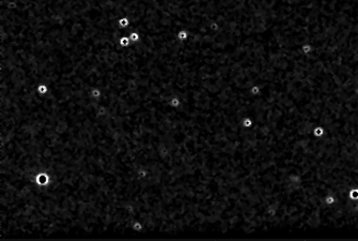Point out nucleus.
<instances>
[{
	"mask_svg": "<svg viewBox=\"0 0 358 241\" xmlns=\"http://www.w3.org/2000/svg\"><path fill=\"white\" fill-rule=\"evenodd\" d=\"M252 92H253V93H258V92H259V87H258V86H253L252 87Z\"/></svg>",
	"mask_w": 358,
	"mask_h": 241,
	"instance_id": "f8f14e48",
	"label": "nucleus"
},
{
	"mask_svg": "<svg viewBox=\"0 0 358 241\" xmlns=\"http://www.w3.org/2000/svg\"><path fill=\"white\" fill-rule=\"evenodd\" d=\"M90 94H91V97L94 99V100H98V99L102 98L103 92H102V90H101L99 88H97V87H94V88H92V89H91Z\"/></svg>",
	"mask_w": 358,
	"mask_h": 241,
	"instance_id": "423d86ee",
	"label": "nucleus"
},
{
	"mask_svg": "<svg viewBox=\"0 0 358 241\" xmlns=\"http://www.w3.org/2000/svg\"><path fill=\"white\" fill-rule=\"evenodd\" d=\"M309 50H310V46H307V45L304 46V52H305V53H308Z\"/></svg>",
	"mask_w": 358,
	"mask_h": 241,
	"instance_id": "ddd939ff",
	"label": "nucleus"
},
{
	"mask_svg": "<svg viewBox=\"0 0 358 241\" xmlns=\"http://www.w3.org/2000/svg\"><path fill=\"white\" fill-rule=\"evenodd\" d=\"M118 23H119L120 28L126 29V28H128V27L131 26V19L128 18V17H121Z\"/></svg>",
	"mask_w": 358,
	"mask_h": 241,
	"instance_id": "0eeeda50",
	"label": "nucleus"
},
{
	"mask_svg": "<svg viewBox=\"0 0 358 241\" xmlns=\"http://www.w3.org/2000/svg\"><path fill=\"white\" fill-rule=\"evenodd\" d=\"M251 125H252V121H251V119H249V118H244V119L242 120V125H243L244 129L250 128Z\"/></svg>",
	"mask_w": 358,
	"mask_h": 241,
	"instance_id": "9d476101",
	"label": "nucleus"
},
{
	"mask_svg": "<svg viewBox=\"0 0 358 241\" xmlns=\"http://www.w3.org/2000/svg\"><path fill=\"white\" fill-rule=\"evenodd\" d=\"M34 182H35V184L39 185V187H47V185L50 183V177H49V175L45 172H41V173H39L35 178H34Z\"/></svg>",
	"mask_w": 358,
	"mask_h": 241,
	"instance_id": "f257e3e1",
	"label": "nucleus"
},
{
	"mask_svg": "<svg viewBox=\"0 0 358 241\" xmlns=\"http://www.w3.org/2000/svg\"><path fill=\"white\" fill-rule=\"evenodd\" d=\"M335 202H336V197H335V196L328 195V196H326V197H325V203H326V205H330V206H332V205L334 203H335Z\"/></svg>",
	"mask_w": 358,
	"mask_h": 241,
	"instance_id": "9b49d317",
	"label": "nucleus"
},
{
	"mask_svg": "<svg viewBox=\"0 0 358 241\" xmlns=\"http://www.w3.org/2000/svg\"><path fill=\"white\" fill-rule=\"evenodd\" d=\"M188 37H189V31L188 30H185V29H182V30H180L179 32H177V39L179 40V41H181V42H185L186 40H187V39H188Z\"/></svg>",
	"mask_w": 358,
	"mask_h": 241,
	"instance_id": "7ed1b4c3",
	"label": "nucleus"
},
{
	"mask_svg": "<svg viewBox=\"0 0 358 241\" xmlns=\"http://www.w3.org/2000/svg\"><path fill=\"white\" fill-rule=\"evenodd\" d=\"M128 37H129V39H131V42H132V43H138V42L140 41V38H141L139 32H136V31L131 32Z\"/></svg>",
	"mask_w": 358,
	"mask_h": 241,
	"instance_id": "1a4fd4ad",
	"label": "nucleus"
},
{
	"mask_svg": "<svg viewBox=\"0 0 358 241\" xmlns=\"http://www.w3.org/2000/svg\"><path fill=\"white\" fill-rule=\"evenodd\" d=\"M143 228H144V225H143V223L141 222V221H135V222L133 223V229H134L136 235L142 233Z\"/></svg>",
	"mask_w": 358,
	"mask_h": 241,
	"instance_id": "20e7f679",
	"label": "nucleus"
},
{
	"mask_svg": "<svg viewBox=\"0 0 358 241\" xmlns=\"http://www.w3.org/2000/svg\"><path fill=\"white\" fill-rule=\"evenodd\" d=\"M119 44H120V46L126 48L128 46H131L132 42H131V39H129L128 35H123V37H121L120 40H119Z\"/></svg>",
	"mask_w": 358,
	"mask_h": 241,
	"instance_id": "39448f33",
	"label": "nucleus"
},
{
	"mask_svg": "<svg viewBox=\"0 0 358 241\" xmlns=\"http://www.w3.org/2000/svg\"><path fill=\"white\" fill-rule=\"evenodd\" d=\"M35 91H37L39 94H41V95H45V94L48 93L49 87H48L47 84H44V83L39 84L38 87H37V89H35Z\"/></svg>",
	"mask_w": 358,
	"mask_h": 241,
	"instance_id": "f03ea898",
	"label": "nucleus"
},
{
	"mask_svg": "<svg viewBox=\"0 0 358 241\" xmlns=\"http://www.w3.org/2000/svg\"><path fill=\"white\" fill-rule=\"evenodd\" d=\"M169 105L171 106L172 108H179V107L182 105V102L179 97H173V98L170 99Z\"/></svg>",
	"mask_w": 358,
	"mask_h": 241,
	"instance_id": "6e6552de",
	"label": "nucleus"
}]
</instances>
